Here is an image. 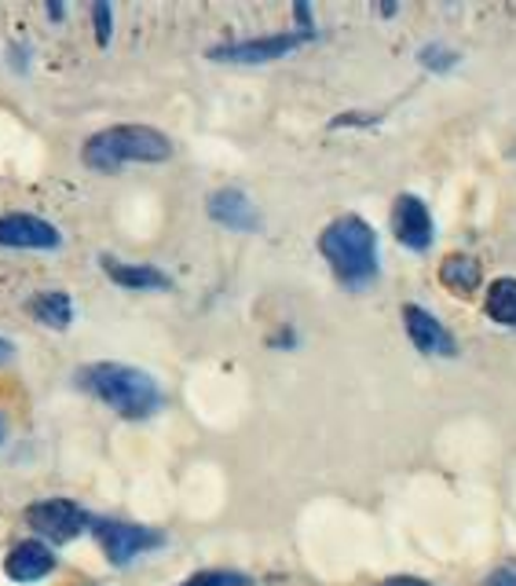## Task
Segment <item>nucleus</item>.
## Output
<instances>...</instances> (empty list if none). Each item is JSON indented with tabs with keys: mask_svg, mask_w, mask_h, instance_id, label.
<instances>
[{
	"mask_svg": "<svg viewBox=\"0 0 516 586\" xmlns=\"http://www.w3.org/2000/svg\"><path fill=\"white\" fill-rule=\"evenodd\" d=\"M99 268L110 282H118L121 290H147V294H166L172 290V279L155 265H136V260L118 257H99Z\"/></svg>",
	"mask_w": 516,
	"mask_h": 586,
	"instance_id": "12",
	"label": "nucleus"
},
{
	"mask_svg": "<svg viewBox=\"0 0 516 586\" xmlns=\"http://www.w3.org/2000/svg\"><path fill=\"white\" fill-rule=\"evenodd\" d=\"M99 546H103V554L110 565L125 568L129 560H136L140 554L158 550V546H166V535L147 528V525H129V520H96L92 525Z\"/></svg>",
	"mask_w": 516,
	"mask_h": 586,
	"instance_id": "5",
	"label": "nucleus"
},
{
	"mask_svg": "<svg viewBox=\"0 0 516 586\" xmlns=\"http://www.w3.org/2000/svg\"><path fill=\"white\" fill-rule=\"evenodd\" d=\"M180 586H254V579L242 576V572H224V568H212V572H198L187 583Z\"/></svg>",
	"mask_w": 516,
	"mask_h": 586,
	"instance_id": "17",
	"label": "nucleus"
},
{
	"mask_svg": "<svg viewBox=\"0 0 516 586\" xmlns=\"http://www.w3.org/2000/svg\"><path fill=\"white\" fill-rule=\"evenodd\" d=\"M78 385L88 396H96L99 404L129 421H147L166 407V393L155 381V374L129 364H110V359L88 364L78 370Z\"/></svg>",
	"mask_w": 516,
	"mask_h": 586,
	"instance_id": "1",
	"label": "nucleus"
},
{
	"mask_svg": "<svg viewBox=\"0 0 516 586\" xmlns=\"http://www.w3.org/2000/svg\"><path fill=\"white\" fill-rule=\"evenodd\" d=\"M11 359H16V345H11L8 338H0V367L11 364Z\"/></svg>",
	"mask_w": 516,
	"mask_h": 586,
	"instance_id": "22",
	"label": "nucleus"
},
{
	"mask_svg": "<svg viewBox=\"0 0 516 586\" xmlns=\"http://www.w3.org/2000/svg\"><path fill=\"white\" fill-rule=\"evenodd\" d=\"M294 19H297V33L311 41L316 37V22H311V4H294Z\"/></svg>",
	"mask_w": 516,
	"mask_h": 586,
	"instance_id": "19",
	"label": "nucleus"
},
{
	"mask_svg": "<svg viewBox=\"0 0 516 586\" xmlns=\"http://www.w3.org/2000/svg\"><path fill=\"white\" fill-rule=\"evenodd\" d=\"M0 444H4V418H0Z\"/></svg>",
	"mask_w": 516,
	"mask_h": 586,
	"instance_id": "27",
	"label": "nucleus"
},
{
	"mask_svg": "<svg viewBox=\"0 0 516 586\" xmlns=\"http://www.w3.org/2000/svg\"><path fill=\"white\" fill-rule=\"evenodd\" d=\"M385 586H433V583H425V579H407V576H396V579H388Z\"/></svg>",
	"mask_w": 516,
	"mask_h": 586,
	"instance_id": "23",
	"label": "nucleus"
},
{
	"mask_svg": "<svg viewBox=\"0 0 516 586\" xmlns=\"http://www.w3.org/2000/svg\"><path fill=\"white\" fill-rule=\"evenodd\" d=\"M27 525L41 535V543L62 546L92 528V517H88V509L73 503V498H41V503L27 506Z\"/></svg>",
	"mask_w": 516,
	"mask_h": 586,
	"instance_id": "4",
	"label": "nucleus"
},
{
	"mask_svg": "<svg viewBox=\"0 0 516 586\" xmlns=\"http://www.w3.org/2000/svg\"><path fill=\"white\" fill-rule=\"evenodd\" d=\"M484 586H516V568H498L484 579Z\"/></svg>",
	"mask_w": 516,
	"mask_h": 586,
	"instance_id": "20",
	"label": "nucleus"
},
{
	"mask_svg": "<svg viewBox=\"0 0 516 586\" xmlns=\"http://www.w3.org/2000/svg\"><path fill=\"white\" fill-rule=\"evenodd\" d=\"M56 572V554L52 546L41 539H22L11 546V554L4 557V576L11 583H41L44 576Z\"/></svg>",
	"mask_w": 516,
	"mask_h": 586,
	"instance_id": "11",
	"label": "nucleus"
},
{
	"mask_svg": "<svg viewBox=\"0 0 516 586\" xmlns=\"http://www.w3.org/2000/svg\"><path fill=\"white\" fill-rule=\"evenodd\" d=\"M209 220L220 224V228L228 231H260V213L257 206L249 202L246 191H238V187H220V191L209 195Z\"/></svg>",
	"mask_w": 516,
	"mask_h": 586,
	"instance_id": "10",
	"label": "nucleus"
},
{
	"mask_svg": "<svg viewBox=\"0 0 516 586\" xmlns=\"http://www.w3.org/2000/svg\"><path fill=\"white\" fill-rule=\"evenodd\" d=\"M393 235L410 254H429L436 242V220L418 195H399L393 202Z\"/></svg>",
	"mask_w": 516,
	"mask_h": 586,
	"instance_id": "8",
	"label": "nucleus"
},
{
	"mask_svg": "<svg viewBox=\"0 0 516 586\" xmlns=\"http://www.w3.org/2000/svg\"><path fill=\"white\" fill-rule=\"evenodd\" d=\"M172 158V140L155 125H110V129L88 136L81 161L92 172H121L125 166H161Z\"/></svg>",
	"mask_w": 516,
	"mask_h": 586,
	"instance_id": "3",
	"label": "nucleus"
},
{
	"mask_svg": "<svg viewBox=\"0 0 516 586\" xmlns=\"http://www.w3.org/2000/svg\"><path fill=\"white\" fill-rule=\"evenodd\" d=\"M484 311H487L490 322L516 330V279L513 276H502V279H495V282L487 286Z\"/></svg>",
	"mask_w": 516,
	"mask_h": 586,
	"instance_id": "15",
	"label": "nucleus"
},
{
	"mask_svg": "<svg viewBox=\"0 0 516 586\" xmlns=\"http://www.w3.org/2000/svg\"><path fill=\"white\" fill-rule=\"evenodd\" d=\"M271 345H286V348H294V345H297V334H294V330H282L279 338H271Z\"/></svg>",
	"mask_w": 516,
	"mask_h": 586,
	"instance_id": "24",
	"label": "nucleus"
},
{
	"mask_svg": "<svg viewBox=\"0 0 516 586\" xmlns=\"http://www.w3.org/2000/svg\"><path fill=\"white\" fill-rule=\"evenodd\" d=\"M418 62L433 73H447V70L458 67V52L455 48H447V44H425L418 52Z\"/></svg>",
	"mask_w": 516,
	"mask_h": 586,
	"instance_id": "16",
	"label": "nucleus"
},
{
	"mask_svg": "<svg viewBox=\"0 0 516 586\" xmlns=\"http://www.w3.org/2000/svg\"><path fill=\"white\" fill-rule=\"evenodd\" d=\"M44 11H48V19H62L67 16V4H48Z\"/></svg>",
	"mask_w": 516,
	"mask_h": 586,
	"instance_id": "25",
	"label": "nucleus"
},
{
	"mask_svg": "<svg viewBox=\"0 0 516 586\" xmlns=\"http://www.w3.org/2000/svg\"><path fill=\"white\" fill-rule=\"evenodd\" d=\"M403 330H407L410 345L418 348L421 356H439V359H450L458 356V341L444 322H439L429 308L421 305H403Z\"/></svg>",
	"mask_w": 516,
	"mask_h": 586,
	"instance_id": "9",
	"label": "nucleus"
},
{
	"mask_svg": "<svg viewBox=\"0 0 516 586\" xmlns=\"http://www.w3.org/2000/svg\"><path fill=\"white\" fill-rule=\"evenodd\" d=\"M439 282H444L450 294L473 297L484 282V268H480V260L469 254H450L444 265H439Z\"/></svg>",
	"mask_w": 516,
	"mask_h": 586,
	"instance_id": "14",
	"label": "nucleus"
},
{
	"mask_svg": "<svg viewBox=\"0 0 516 586\" xmlns=\"http://www.w3.org/2000/svg\"><path fill=\"white\" fill-rule=\"evenodd\" d=\"M377 118H363L359 110H351V115H345V118H337L334 121V129H345V125H374Z\"/></svg>",
	"mask_w": 516,
	"mask_h": 586,
	"instance_id": "21",
	"label": "nucleus"
},
{
	"mask_svg": "<svg viewBox=\"0 0 516 586\" xmlns=\"http://www.w3.org/2000/svg\"><path fill=\"white\" fill-rule=\"evenodd\" d=\"M319 254L345 290H367L377 279V271H381L377 231L359 213H345L326 224L319 235Z\"/></svg>",
	"mask_w": 516,
	"mask_h": 586,
	"instance_id": "2",
	"label": "nucleus"
},
{
	"mask_svg": "<svg viewBox=\"0 0 516 586\" xmlns=\"http://www.w3.org/2000/svg\"><path fill=\"white\" fill-rule=\"evenodd\" d=\"M377 11H381V16H385V19H393L399 8H396V4H381V8H377Z\"/></svg>",
	"mask_w": 516,
	"mask_h": 586,
	"instance_id": "26",
	"label": "nucleus"
},
{
	"mask_svg": "<svg viewBox=\"0 0 516 586\" xmlns=\"http://www.w3.org/2000/svg\"><path fill=\"white\" fill-rule=\"evenodd\" d=\"M305 44V37L297 30L294 33H264V37H249V41H231V44H217L209 48L212 62H235V67H260V62H275L286 59L289 52Z\"/></svg>",
	"mask_w": 516,
	"mask_h": 586,
	"instance_id": "7",
	"label": "nucleus"
},
{
	"mask_svg": "<svg viewBox=\"0 0 516 586\" xmlns=\"http://www.w3.org/2000/svg\"><path fill=\"white\" fill-rule=\"evenodd\" d=\"M88 11H92V30H96V44H99V48H107V44H110V33H115V8H110V4H103V0H99V4H92Z\"/></svg>",
	"mask_w": 516,
	"mask_h": 586,
	"instance_id": "18",
	"label": "nucleus"
},
{
	"mask_svg": "<svg viewBox=\"0 0 516 586\" xmlns=\"http://www.w3.org/2000/svg\"><path fill=\"white\" fill-rule=\"evenodd\" d=\"M27 311L33 322H41L48 330H70L73 322V301L67 290H41L27 301Z\"/></svg>",
	"mask_w": 516,
	"mask_h": 586,
	"instance_id": "13",
	"label": "nucleus"
},
{
	"mask_svg": "<svg viewBox=\"0 0 516 586\" xmlns=\"http://www.w3.org/2000/svg\"><path fill=\"white\" fill-rule=\"evenodd\" d=\"M62 246V231L52 220L27 213V209H8L0 213V249H19V254H52Z\"/></svg>",
	"mask_w": 516,
	"mask_h": 586,
	"instance_id": "6",
	"label": "nucleus"
}]
</instances>
